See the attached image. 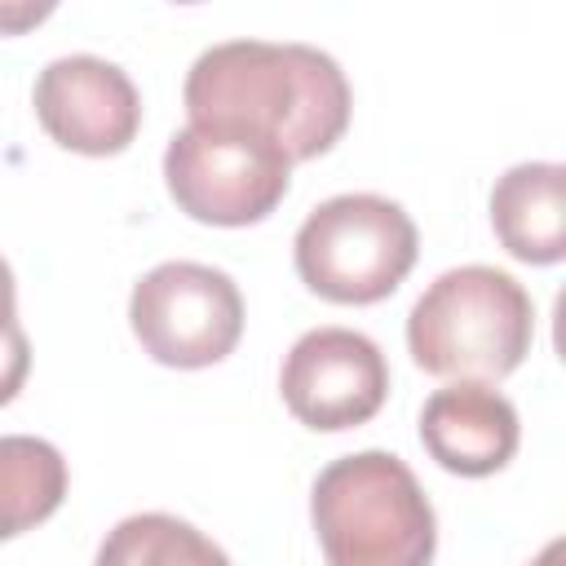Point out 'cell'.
I'll return each mask as SVG.
<instances>
[{
	"label": "cell",
	"instance_id": "cell-1",
	"mask_svg": "<svg viewBox=\"0 0 566 566\" xmlns=\"http://www.w3.org/2000/svg\"><path fill=\"white\" fill-rule=\"evenodd\" d=\"M190 124H230L274 142L292 164L327 155L349 128V80L314 44L226 40L195 57L181 88Z\"/></svg>",
	"mask_w": 566,
	"mask_h": 566
},
{
	"label": "cell",
	"instance_id": "cell-2",
	"mask_svg": "<svg viewBox=\"0 0 566 566\" xmlns=\"http://www.w3.org/2000/svg\"><path fill=\"white\" fill-rule=\"evenodd\" d=\"M310 522L327 566H429L438 517L394 451L332 460L310 486Z\"/></svg>",
	"mask_w": 566,
	"mask_h": 566
},
{
	"label": "cell",
	"instance_id": "cell-3",
	"mask_svg": "<svg viewBox=\"0 0 566 566\" xmlns=\"http://www.w3.org/2000/svg\"><path fill=\"white\" fill-rule=\"evenodd\" d=\"M535 340L531 292L495 265L438 274L407 314V349L420 371L442 380H504Z\"/></svg>",
	"mask_w": 566,
	"mask_h": 566
},
{
	"label": "cell",
	"instance_id": "cell-4",
	"mask_svg": "<svg viewBox=\"0 0 566 566\" xmlns=\"http://www.w3.org/2000/svg\"><path fill=\"white\" fill-rule=\"evenodd\" d=\"M420 252L416 221L385 195H332L292 239L301 283L336 305H376L398 292Z\"/></svg>",
	"mask_w": 566,
	"mask_h": 566
},
{
	"label": "cell",
	"instance_id": "cell-5",
	"mask_svg": "<svg viewBox=\"0 0 566 566\" xmlns=\"http://www.w3.org/2000/svg\"><path fill=\"white\" fill-rule=\"evenodd\" d=\"M292 181V159L230 124H186L164 150V186L172 203L203 226H256L265 221Z\"/></svg>",
	"mask_w": 566,
	"mask_h": 566
},
{
	"label": "cell",
	"instance_id": "cell-6",
	"mask_svg": "<svg viewBox=\"0 0 566 566\" xmlns=\"http://www.w3.org/2000/svg\"><path fill=\"white\" fill-rule=\"evenodd\" d=\"M128 327L155 363L199 371L234 354L243 336V296L217 265L164 261L133 283Z\"/></svg>",
	"mask_w": 566,
	"mask_h": 566
},
{
	"label": "cell",
	"instance_id": "cell-7",
	"mask_svg": "<svg viewBox=\"0 0 566 566\" xmlns=\"http://www.w3.org/2000/svg\"><path fill=\"white\" fill-rule=\"evenodd\" d=\"M279 389L305 429L340 433L385 407L389 363L380 345L354 327H314L287 349Z\"/></svg>",
	"mask_w": 566,
	"mask_h": 566
},
{
	"label": "cell",
	"instance_id": "cell-8",
	"mask_svg": "<svg viewBox=\"0 0 566 566\" xmlns=\"http://www.w3.org/2000/svg\"><path fill=\"white\" fill-rule=\"evenodd\" d=\"M31 106L40 128L75 155H119L133 146L142 128V97L124 66L97 53L53 57L31 88Z\"/></svg>",
	"mask_w": 566,
	"mask_h": 566
},
{
	"label": "cell",
	"instance_id": "cell-9",
	"mask_svg": "<svg viewBox=\"0 0 566 566\" xmlns=\"http://www.w3.org/2000/svg\"><path fill=\"white\" fill-rule=\"evenodd\" d=\"M420 442L429 460L460 478L500 473L522 442L517 407L482 380H451L433 389L420 407Z\"/></svg>",
	"mask_w": 566,
	"mask_h": 566
},
{
	"label": "cell",
	"instance_id": "cell-10",
	"mask_svg": "<svg viewBox=\"0 0 566 566\" xmlns=\"http://www.w3.org/2000/svg\"><path fill=\"white\" fill-rule=\"evenodd\" d=\"M491 230L509 256L526 265H557L566 256V168H509L491 186Z\"/></svg>",
	"mask_w": 566,
	"mask_h": 566
},
{
	"label": "cell",
	"instance_id": "cell-11",
	"mask_svg": "<svg viewBox=\"0 0 566 566\" xmlns=\"http://www.w3.org/2000/svg\"><path fill=\"white\" fill-rule=\"evenodd\" d=\"M66 500V460L53 442L31 433L0 438V539H13Z\"/></svg>",
	"mask_w": 566,
	"mask_h": 566
},
{
	"label": "cell",
	"instance_id": "cell-12",
	"mask_svg": "<svg viewBox=\"0 0 566 566\" xmlns=\"http://www.w3.org/2000/svg\"><path fill=\"white\" fill-rule=\"evenodd\" d=\"M93 566H230V557L172 513H133L106 531Z\"/></svg>",
	"mask_w": 566,
	"mask_h": 566
},
{
	"label": "cell",
	"instance_id": "cell-13",
	"mask_svg": "<svg viewBox=\"0 0 566 566\" xmlns=\"http://www.w3.org/2000/svg\"><path fill=\"white\" fill-rule=\"evenodd\" d=\"M31 371V340L18 323V283L9 261L0 256V407L18 398Z\"/></svg>",
	"mask_w": 566,
	"mask_h": 566
},
{
	"label": "cell",
	"instance_id": "cell-14",
	"mask_svg": "<svg viewBox=\"0 0 566 566\" xmlns=\"http://www.w3.org/2000/svg\"><path fill=\"white\" fill-rule=\"evenodd\" d=\"M53 9L49 4H13V9H4L0 4V31H22V27H31V22H40V18H49Z\"/></svg>",
	"mask_w": 566,
	"mask_h": 566
},
{
	"label": "cell",
	"instance_id": "cell-15",
	"mask_svg": "<svg viewBox=\"0 0 566 566\" xmlns=\"http://www.w3.org/2000/svg\"><path fill=\"white\" fill-rule=\"evenodd\" d=\"M531 566H562V539H553V544H548Z\"/></svg>",
	"mask_w": 566,
	"mask_h": 566
}]
</instances>
